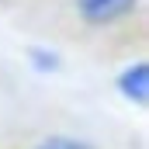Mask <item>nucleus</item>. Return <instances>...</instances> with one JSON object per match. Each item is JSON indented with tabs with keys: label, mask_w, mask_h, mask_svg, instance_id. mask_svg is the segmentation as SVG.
<instances>
[{
	"label": "nucleus",
	"mask_w": 149,
	"mask_h": 149,
	"mask_svg": "<svg viewBox=\"0 0 149 149\" xmlns=\"http://www.w3.org/2000/svg\"><path fill=\"white\" fill-rule=\"evenodd\" d=\"M31 149H97V146H90L87 139H76V135H49V139L35 142Z\"/></svg>",
	"instance_id": "7ed1b4c3"
},
{
	"label": "nucleus",
	"mask_w": 149,
	"mask_h": 149,
	"mask_svg": "<svg viewBox=\"0 0 149 149\" xmlns=\"http://www.w3.org/2000/svg\"><path fill=\"white\" fill-rule=\"evenodd\" d=\"M76 17L90 28H108V24H118L125 17L135 14L139 0H73Z\"/></svg>",
	"instance_id": "f257e3e1"
},
{
	"label": "nucleus",
	"mask_w": 149,
	"mask_h": 149,
	"mask_svg": "<svg viewBox=\"0 0 149 149\" xmlns=\"http://www.w3.org/2000/svg\"><path fill=\"white\" fill-rule=\"evenodd\" d=\"M114 87H118V94H121L128 104L146 108V104H149V63H146V59L128 63V66L118 73Z\"/></svg>",
	"instance_id": "f03ea898"
},
{
	"label": "nucleus",
	"mask_w": 149,
	"mask_h": 149,
	"mask_svg": "<svg viewBox=\"0 0 149 149\" xmlns=\"http://www.w3.org/2000/svg\"><path fill=\"white\" fill-rule=\"evenodd\" d=\"M28 63L35 66L38 73H56L59 70V56L52 49H28Z\"/></svg>",
	"instance_id": "20e7f679"
}]
</instances>
